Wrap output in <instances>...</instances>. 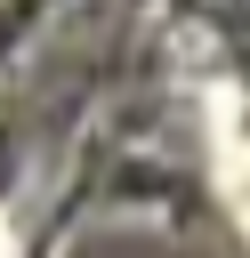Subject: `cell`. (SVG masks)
Instances as JSON below:
<instances>
[{
	"label": "cell",
	"instance_id": "6da1fadb",
	"mask_svg": "<svg viewBox=\"0 0 250 258\" xmlns=\"http://www.w3.org/2000/svg\"><path fill=\"white\" fill-rule=\"evenodd\" d=\"M210 153H218V194L242 210V105H234V89H210Z\"/></svg>",
	"mask_w": 250,
	"mask_h": 258
},
{
	"label": "cell",
	"instance_id": "7a4b0ae2",
	"mask_svg": "<svg viewBox=\"0 0 250 258\" xmlns=\"http://www.w3.org/2000/svg\"><path fill=\"white\" fill-rule=\"evenodd\" d=\"M0 258H16V234H8V218H0Z\"/></svg>",
	"mask_w": 250,
	"mask_h": 258
}]
</instances>
